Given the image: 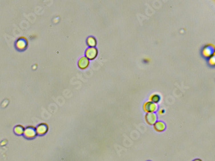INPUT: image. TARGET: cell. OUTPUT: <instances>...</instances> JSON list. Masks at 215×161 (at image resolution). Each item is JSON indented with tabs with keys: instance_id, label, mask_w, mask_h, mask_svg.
I'll return each instance as SVG.
<instances>
[{
	"instance_id": "52a82bcc",
	"label": "cell",
	"mask_w": 215,
	"mask_h": 161,
	"mask_svg": "<svg viewBox=\"0 0 215 161\" xmlns=\"http://www.w3.org/2000/svg\"><path fill=\"white\" fill-rule=\"evenodd\" d=\"M89 64V59L85 57H81L78 61L79 67L81 68V69H85V68H87L88 67Z\"/></svg>"
},
{
	"instance_id": "277c9868",
	"label": "cell",
	"mask_w": 215,
	"mask_h": 161,
	"mask_svg": "<svg viewBox=\"0 0 215 161\" xmlns=\"http://www.w3.org/2000/svg\"><path fill=\"white\" fill-rule=\"evenodd\" d=\"M16 45L19 50H22L25 49L27 46V40L25 38H20L16 41Z\"/></svg>"
},
{
	"instance_id": "3957f363",
	"label": "cell",
	"mask_w": 215,
	"mask_h": 161,
	"mask_svg": "<svg viewBox=\"0 0 215 161\" xmlns=\"http://www.w3.org/2000/svg\"><path fill=\"white\" fill-rule=\"evenodd\" d=\"M144 110L148 113H152L157 110V105L152 102H147L144 104Z\"/></svg>"
},
{
	"instance_id": "30bf717a",
	"label": "cell",
	"mask_w": 215,
	"mask_h": 161,
	"mask_svg": "<svg viewBox=\"0 0 215 161\" xmlns=\"http://www.w3.org/2000/svg\"><path fill=\"white\" fill-rule=\"evenodd\" d=\"M87 43L89 45L91 46V47H95L96 44V41L95 38L90 37V38H89V39L87 40Z\"/></svg>"
},
{
	"instance_id": "4fadbf2b",
	"label": "cell",
	"mask_w": 215,
	"mask_h": 161,
	"mask_svg": "<svg viewBox=\"0 0 215 161\" xmlns=\"http://www.w3.org/2000/svg\"><path fill=\"white\" fill-rule=\"evenodd\" d=\"M5 143H6V141H3V142H2V143H1V145L2 146H3V145H5Z\"/></svg>"
},
{
	"instance_id": "5bb4252c",
	"label": "cell",
	"mask_w": 215,
	"mask_h": 161,
	"mask_svg": "<svg viewBox=\"0 0 215 161\" xmlns=\"http://www.w3.org/2000/svg\"><path fill=\"white\" fill-rule=\"evenodd\" d=\"M194 161H202V160H200V159H196V160H194Z\"/></svg>"
},
{
	"instance_id": "6da1fadb",
	"label": "cell",
	"mask_w": 215,
	"mask_h": 161,
	"mask_svg": "<svg viewBox=\"0 0 215 161\" xmlns=\"http://www.w3.org/2000/svg\"><path fill=\"white\" fill-rule=\"evenodd\" d=\"M23 135L25 137L28 139H33L35 138L37 135L36 128L33 126H29L25 128Z\"/></svg>"
},
{
	"instance_id": "8fae6325",
	"label": "cell",
	"mask_w": 215,
	"mask_h": 161,
	"mask_svg": "<svg viewBox=\"0 0 215 161\" xmlns=\"http://www.w3.org/2000/svg\"><path fill=\"white\" fill-rule=\"evenodd\" d=\"M150 101L153 102V103H154V102H155V103H156V102H158L160 101V97L158 95L154 94V95H152L151 97H150Z\"/></svg>"
},
{
	"instance_id": "7a4b0ae2",
	"label": "cell",
	"mask_w": 215,
	"mask_h": 161,
	"mask_svg": "<svg viewBox=\"0 0 215 161\" xmlns=\"http://www.w3.org/2000/svg\"><path fill=\"white\" fill-rule=\"evenodd\" d=\"M49 130V126L46 123H41L38 124L36 128V131L37 135H44L47 133Z\"/></svg>"
},
{
	"instance_id": "ba28073f",
	"label": "cell",
	"mask_w": 215,
	"mask_h": 161,
	"mask_svg": "<svg viewBox=\"0 0 215 161\" xmlns=\"http://www.w3.org/2000/svg\"><path fill=\"white\" fill-rule=\"evenodd\" d=\"M24 130H25L24 126H22V125H20V124H19V125H17L16 126H15V128H14V133H15L16 135H23Z\"/></svg>"
},
{
	"instance_id": "5b68a950",
	"label": "cell",
	"mask_w": 215,
	"mask_h": 161,
	"mask_svg": "<svg viewBox=\"0 0 215 161\" xmlns=\"http://www.w3.org/2000/svg\"><path fill=\"white\" fill-rule=\"evenodd\" d=\"M98 54V51L95 48L91 47L88 48L85 52V55L89 59H93L96 57Z\"/></svg>"
},
{
	"instance_id": "9c48e42d",
	"label": "cell",
	"mask_w": 215,
	"mask_h": 161,
	"mask_svg": "<svg viewBox=\"0 0 215 161\" xmlns=\"http://www.w3.org/2000/svg\"><path fill=\"white\" fill-rule=\"evenodd\" d=\"M165 125L162 122H157L154 124V129L158 131H162L165 130Z\"/></svg>"
},
{
	"instance_id": "8992f818",
	"label": "cell",
	"mask_w": 215,
	"mask_h": 161,
	"mask_svg": "<svg viewBox=\"0 0 215 161\" xmlns=\"http://www.w3.org/2000/svg\"><path fill=\"white\" fill-rule=\"evenodd\" d=\"M156 119L157 117L154 113H148L145 116V120H146L147 123L150 125L155 124Z\"/></svg>"
},
{
	"instance_id": "7c38bea8",
	"label": "cell",
	"mask_w": 215,
	"mask_h": 161,
	"mask_svg": "<svg viewBox=\"0 0 215 161\" xmlns=\"http://www.w3.org/2000/svg\"><path fill=\"white\" fill-rule=\"evenodd\" d=\"M212 50L211 49V48L207 47V48H205V49H204V55H206V57H209V56L212 53Z\"/></svg>"
}]
</instances>
